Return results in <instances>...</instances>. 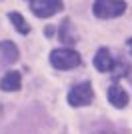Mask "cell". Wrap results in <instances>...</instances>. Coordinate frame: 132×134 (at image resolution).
<instances>
[{"label": "cell", "mask_w": 132, "mask_h": 134, "mask_svg": "<svg viewBox=\"0 0 132 134\" xmlns=\"http://www.w3.org/2000/svg\"><path fill=\"white\" fill-rule=\"evenodd\" d=\"M92 10L98 18H116L126 12V2H122V0H96Z\"/></svg>", "instance_id": "7a4b0ae2"}, {"label": "cell", "mask_w": 132, "mask_h": 134, "mask_svg": "<svg viewBox=\"0 0 132 134\" xmlns=\"http://www.w3.org/2000/svg\"><path fill=\"white\" fill-rule=\"evenodd\" d=\"M50 64L58 70H70L80 64V54L70 48H58V50H52L50 54Z\"/></svg>", "instance_id": "6da1fadb"}, {"label": "cell", "mask_w": 132, "mask_h": 134, "mask_svg": "<svg viewBox=\"0 0 132 134\" xmlns=\"http://www.w3.org/2000/svg\"><path fill=\"white\" fill-rule=\"evenodd\" d=\"M90 134H116L114 128H110V126H98V128H94Z\"/></svg>", "instance_id": "30bf717a"}, {"label": "cell", "mask_w": 132, "mask_h": 134, "mask_svg": "<svg viewBox=\"0 0 132 134\" xmlns=\"http://www.w3.org/2000/svg\"><path fill=\"white\" fill-rule=\"evenodd\" d=\"M18 60V48L12 42H0V66H8Z\"/></svg>", "instance_id": "8992f818"}, {"label": "cell", "mask_w": 132, "mask_h": 134, "mask_svg": "<svg viewBox=\"0 0 132 134\" xmlns=\"http://www.w3.org/2000/svg\"><path fill=\"white\" fill-rule=\"evenodd\" d=\"M8 18H10V22L14 24V28H16L20 34H28V32H30V26L26 24V20H24L18 12H10V14H8Z\"/></svg>", "instance_id": "9c48e42d"}, {"label": "cell", "mask_w": 132, "mask_h": 134, "mask_svg": "<svg viewBox=\"0 0 132 134\" xmlns=\"http://www.w3.org/2000/svg\"><path fill=\"white\" fill-rule=\"evenodd\" d=\"M30 8L38 18H50L52 14L62 10L60 0H30Z\"/></svg>", "instance_id": "277c9868"}, {"label": "cell", "mask_w": 132, "mask_h": 134, "mask_svg": "<svg viewBox=\"0 0 132 134\" xmlns=\"http://www.w3.org/2000/svg\"><path fill=\"white\" fill-rule=\"evenodd\" d=\"M94 98V92H92V84L90 82H82V84H76L74 88L68 92V104L74 108H80V106H88Z\"/></svg>", "instance_id": "3957f363"}, {"label": "cell", "mask_w": 132, "mask_h": 134, "mask_svg": "<svg viewBox=\"0 0 132 134\" xmlns=\"http://www.w3.org/2000/svg\"><path fill=\"white\" fill-rule=\"evenodd\" d=\"M108 102H110L114 108H124V106L128 104V94H126V90H122L120 86L112 84V86L108 88Z\"/></svg>", "instance_id": "52a82bcc"}, {"label": "cell", "mask_w": 132, "mask_h": 134, "mask_svg": "<svg viewBox=\"0 0 132 134\" xmlns=\"http://www.w3.org/2000/svg\"><path fill=\"white\" fill-rule=\"evenodd\" d=\"M94 66H96V70H100V72H110V70L114 68V60H112V56H110V52L106 50V48H100V50L96 52V56H94Z\"/></svg>", "instance_id": "ba28073f"}, {"label": "cell", "mask_w": 132, "mask_h": 134, "mask_svg": "<svg viewBox=\"0 0 132 134\" xmlns=\"http://www.w3.org/2000/svg\"><path fill=\"white\" fill-rule=\"evenodd\" d=\"M128 48H130V52H132V38H128Z\"/></svg>", "instance_id": "8fae6325"}, {"label": "cell", "mask_w": 132, "mask_h": 134, "mask_svg": "<svg viewBox=\"0 0 132 134\" xmlns=\"http://www.w3.org/2000/svg\"><path fill=\"white\" fill-rule=\"evenodd\" d=\"M20 84H22V76L20 72L16 70H10V72H6L0 80V88L4 90V92H16L20 90Z\"/></svg>", "instance_id": "5b68a950"}]
</instances>
